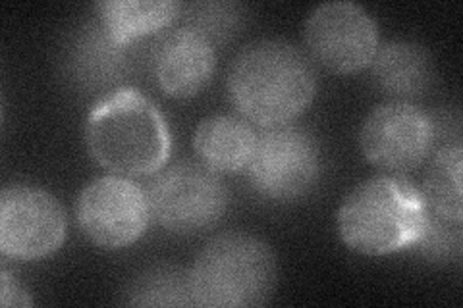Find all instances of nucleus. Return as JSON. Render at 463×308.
Listing matches in <instances>:
<instances>
[{
    "mask_svg": "<svg viewBox=\"0 0 463 308\" xmlns=\"http://www.w3.org/2000/svg\"><path fill=\"white\" fill-rule=\"evenodd\" d=\"M68 218L54 195L35 185L0 193V251L14 260L47 258L62 247Z\"/></svg>",
    "mask_w": 463,
    "mask_h": 308,
    "instance_id": "obj_9",
    "label": "nucleus"
},
{
    "mask_svg": "<svg viewBox=\"0 0 463 308\" xmlns=\"http://www.w3.org/2000/svg\"><path fill=\"white\" fill-rule=\"evenodd\" d=\"M415 247L430 260H458L461 255V224L440 218L429 209L425 233Z\"/></svg>",
    "mask_w": 463,
    "mask_h": 308,
    "instance_id": "obj_18",
    "label": "nucleus"
},
{
    "mask_svg": "<svg viewBox=\"0 0 463 308\" xmlns=\"http://www.w3.org/2000/svg\"><path fill=\"white\" fill-rule=\"evenodd\" d=\"M182 8L176 0H105L97 5L100 25L120 47L166 29Z\"/></svg>",
    "mask_w": 463,
    "mask_h": 308,
    "instance_id": "obj_14",
    "label": "nucleus"
},
{
    "mask_svg": "<svg viewBox=\"0 0 463 308\" xmlns=\"http://www.w3.org/2000/svg\"><path fill=\"white\" fill-rule=\"evenodd\" d=\"M248 178L260 197L296 201L306 197L321 175V149L306 127L284 124L257 135Z\"/></svg>",
    "mask_w": 463,
    "mask_h": 308,
    "instance_id": "obj_6",
    "label": "nucleus"
},
{
    "mask_svg": "<svg viewBox=\"0 0 463 308\" xmlns=\"http://www.w3.org/2000/svg\"><path fill=\"white\" fill-rule=\"evenodd\" d=\"M76 218L91 243L118 251L136 243L149 228L153 214L147 189L128 175H100L81 189Z\"/></svg>",
    "mask_w": 463,
    "mask_h": 308,
    "instance_id": "obj_7",
    "label": "nucleus"
},
{
    "mask_svg": "<svg viewBox=\"0 0 463 308\" xmlns=\"http://www.w3.org/2000/svg\"><path fill=\"white\" fill-rule=\"evenodd\" d=\"M85 143L110 173L141 178L161 170L172 151V134L155 102L134 87L100 97L85 120Z\"/></svg>",
    "mask_w": 463,
    "mask_h": 308,
    "instance_id": "obj_2",
    "label": "nucleus"
},
{
    "mask_svg": "<svg viewBox=\"0 0 463 308\" xmlns=\"http://www.w3.org/2000/svg\"><path fill=\"white\" fill-rule=\"evenodd\" d=\"M257 134L243 116L214 114L203 120L194 134L199 163L216 173H238L248 168Z\"/></svg>",
    "mask_w": 463,
    "mask_h": 308,
    "instance_id": "obj_12",
    "label": "nucleus"
},
{
    "mask_svg": "<svg viewBox=\"0 0 463 308\" xmlns=\"http://www.w3.org/2000/svg\"><path fill=\"white\" fill-rule=\"evenodd\" d=\"M429 207L403 173H381L350 191L336 214L342 241L367 257L392 255L423 238Z\"/></svg>",
    "mask_w": 463,
    "mask_h": 308,
    "instance_id": "obj_3",
    "label": "nucleus"
},
{
    "mask_svg": "<svg viewBox=\"0 0 463 308\" xmlns=\"http://www.w3.org/2000/svg\"><path fill=\"white\" fill-rule=\"evenodd\" d=\"M361 153L390 173L421 166L434 146V122L410 100L383 102L369 112L359 131Z\"/></svg>",
    "mask_w": 463,
    "mask_h": 308,
    "instance_id": "obj_10",
    "label": "nucleus"
},
{
    "mask_svg": "<svg viewBox=\"0 0 463 308\" xmlns=\"http://www.w3.org/2000/svg\"><path fill=\"white\" fill-rule=\"evenodd\" d=\"M371 68L379 89L394 100H410L427 93L434 79L430 52L411 41L383 42Z\"/></svg>",
    "mask_w": 463,
    "mask_h": 308,
    "instance_id": "obj_13",
    "label": "nucleus"
},
{
    "mask_svg": "<svg viewBox=\"0 0 463 308\" xmlns=\"http://www.w3.org/2000/svg\"><path fill=\"white\" fill-rule=\"evenodd\" d=\"M3 287H0V303L3 306H32L33 299L29 293L25 291V287L14 277L6 268H3Z\"/></svg>",
    "mask_w": 463,
    "mask_h": 308,
    "instance_id": "obj_20",
    "label": "nucleus"
},
{
    "mask_svg": "<svg viewBox=\"0 0 463 308\" xmlns=\"http://www.w3.org/2000/svg\"><path fill=\"white\" fill-rule=\"evenodd\" d=\"M236 5H197L192 8V18L185 25L201 32L214 45V41H222L230 29L236 27L238 22Z\"/></svg>",
    "mask_w": 463,
    "mask_h": 308,
    "instance_id": "obj_19",
    "label": "nucleus"
},
{
    "mask_svg": "<svg viewBox=\"0 0 463 308\" xmlns=\"http://www.w3.org/2000/svg\"><path fill=\"white\" fill-rule=\"evenodd\" d=\"M307 56L335 73H355L371 66L379 49V25L355 3L318 5L303 27Z\"/></svg>",
    "mask_w": 463,
    "mask_h": 308,
    "instance_id": "obj_8",
    "label": "nucleus"
},
{
    "mask_svg": "<svg viewBox=\"0 0 463 308\" xmlns=\"http://www.w3.org/2000/svg\"><path fill=\"white\" fill-rule=\"evenodd\" d=\"M147 195L153 218L178 236H194L213 228L228 207L221 173L194 160L158 170Z\"/></svg>",
    "mask_w": 463,
    "mask_h": 308,
    "instance_id": "obj_5",
    "label": "nucleus"
},
{
    "mask_svg": "<svg viewBox=\"0 0 463 308\" xmlns=\"http://www.w3.org/2000/svg\"><path fill=\"white\" fill-rule=\"evenodd\" d=\"M124 51L107 35L105 27L87 23L71 49V70L80 83L99 87L118 79L124 70Z\"/></svg>",
    "mask_w": 463,
    "mask_h": 308,
    "instance_id": "obj_16",
    "label": "nucleus"
},
{
    "mask_svg": "<svg viewBox=\"0 0 463 308\" xmlns=\"http://www.w3.org/2000/svg\"><path fill=\"white\" fill-rule=\"evenodd\" d=\"M461 172L463 149L461 143H448L434 153L425 172L421 193L427 207L440 218L461 224L463 201H461Z\"/></svg>",
    "mask_w": 463,
    "mask_h": 308,
    "instance_id": "obj_15",
    "label": "nucleus"
},
{
    "mask_svg": "<svg viewBox=\"0 0 463 308\" xmlns=\"http://www.w3.org/2000/svg\"><path fill=\"white\" fill-rule=\"evenodd\" d=\"M128 304L141 306H194L190 275L178 268H155L134 282Z\"/></svg>",
    "mask_w": 463,
    "mask_h": 308,
    "instance_id": "obj_17",
    "label": "nucleus"
},
{
    "mask_svg": "<svg viewBox=\"0 0 463 308\" xmlns=\"http://www.w3.org/2000/svg\"><path fill=\"white\" fill-rule=\"evenodd\" d=\"M187 275L194 306L243 308L269 303L279 268L263 239L230 231L205 245Z\"/></svg>",
    "mask_w": 463,
    "mask_h": 308,
    "instance_id": "obj_4",
    "label": "nucleus"
},
{
    "mask_svg": "<svg viewBox=\"0 0 463 308\" xmlns=\"http://www.w3.org/2000/svg\"><path fill=\"white\" fill-rule=\"evenodd\" d=\"M216 66L211 39L182 25L156 41L153 73L161 91L174 98H190L205 89Z\"/></svg>",
    "mask_w": 463,
    "mask_h": 308,
    "instance_id": "obj_11",
    "label": "nucleus"
},
{
    "mask_svg": "<svg viewBox=\"0 0 463 308\" xmlns=\"http://www.w3.org/2000/svg\"><path fill=\"white\" fill-rule=\"evenodd\" d=\"M226 89L232 105L260 127L292 124L317 93L311 58L282 39H260L230 64Z\"/></svg>",
    "mask_w": 463,
    "mask_h": 308,
    "instance_id": "obj_1",
    "label": "nucleus"
}]
</instances>
